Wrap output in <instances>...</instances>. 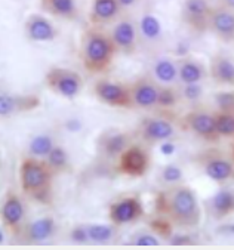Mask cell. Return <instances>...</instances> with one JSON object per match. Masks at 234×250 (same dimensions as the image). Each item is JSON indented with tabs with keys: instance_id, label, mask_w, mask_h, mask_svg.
Listing matches in <instances>:
<instances>
[{
	"instance_id": "obj_1",
	"label": "cell",
	"mask_w": 234,
	"mask_h": 250,
	"mask_svg": "<svg viewBox=\"0 0 234 250\" xmlns=\"http://www.w3.org/2000/svg\"><path fill=\"white\" fill-rule=\"evenodd\" d=\"M154 215L176 229H193L200 225L202 208L190 185L176 184L159 189L154 195Z\"/></svg>"
},
{
	"instance_id": "obj_2",
	"label": "cell",
	"mask_w": 234,
	"mask_h": 250,
	"mask_svg": "<svg viewBox=\"0 0 234 250\" xmlns=\"http://www.w3.org/2000/svg\"><path fill=\"white\" fill-rule=\"evenodd\" d=\"M117 47L110 36L98 27H89L80 37V60L89 74L107 73L116 58Z\"/></svg>"
},
{
	"instance_id": "obj_3",
	"label": "cell",
	"mask_w": 234,
	"mask_h": 250,
	"mask_svg": "<svg viewBox=\"0 0 234 250\" xmlns=\"http://www.w3.org/2000/svg\"><path fill=\"white\" fill-rule=\"evenodd\" d=\"M57 175L44 159L27 156L20 165V185L22 192L40 205L52 203V185Z\"/></svg>"
},
{
	"instance_id": "obj_4",
	"label": "cell",
	"mask_w": 234,
	"mask_h": 250,
	"mask_svg": "<svg viewBox=\"0 0 234 250\" xmlns=\"http://www.w3.org/2000/svg\"><path fill=\"white\" fill-rule=\"evenodd\" d=\"M193 163L215 184L225 185L234 181V160L224 149L209 146L193 156Z\"/></svg>"
},
{
	"instance_id": "obj_5",
	"label": "cell",
	"mask_w": 234,
	"mask_h": 250,
	"mask_svg": "<svg viewBox=\"0 0 234 250\" xmlns=\"http://www.w3.org/2000/svg\"><path fill=\"white\" fill-rule=\"evenodd\" d=\"M44 84L51 92L64 99H76L85 86L82 76L67 67H51L46 71Z\"/></svg>"
},
{
	"instance_id": "obj_6",
	"label": "cell",
	"mask_w": 234,
	"mask_h": 250,
	"mask_svg": "<svg viewBox=\"0 0 234 250\" xmlns=\"http://www.w3.org/2000/svg\"><path fill=\"white\" fill-rule=\"evenodd\" d=\"M146 216V208L143 200L136 194H126L114 202L108 208V221L114 227H125L141 221Z\"/></svg>"
},
{
	"instance_id": "obj_7",
	"label": "cell",
	"mask_w": 234,
	"mask_h": 250,
	"mask_svg": "<svg viewBox=\"0 0 234 250\" xmlns=\"http://www.w3.org/2000/svg\"><path fill=\"white\" fill-rule=\"evenodd\" d=\"M151 166L150 149L144 144H130L117 157V172L129 178H143Z\"/></svg>"
},
{
	"instance_id": "obj_8",
	"label": "cell",
	"mask_w": 234,
	"mask_h": 250,
	"mask_svg": "<svg viewBox=\"0 0 234 250\" xmlns=\"http://www.w3.org/2000/svg\"><path fill=\"white\" fill-rule=\"evenodd\" d=\"M93 93L100 101L111 108L132 110L130 84L122 82H113L108 79H100L93 84Z\"/></svg>"
},
{
	"instance_id": "obj_9",
	"label": "cell",
	"mask_w": 234,
	"mask_h": 250,
	"mask_svg": "<svg viewBox=\"0 0 234 250\" xmlns=\"http://www.w3.org/2000/svg\"><path fill=\"white\" fill-rule=\"evenodd\" d=\"M0 224L5 228L6 232L12 234L14 237H20L24 232L25 228V206L22 198L14 192L9 191L2 205H0Z\"/></svg>"
},
{
	"instance_id": "obj_10",
	"label": "cell",
	"mask_w": 234,
	"mask_h": 250,
	"mask_svg": "<svg viewBox=\"0 0 234 250\" xmlns=\"http://www.w3.org/2000/svg\"><path fill=\"white\" fill-rule=\"evenodd\" d=\"M213 5L211 0H184L181 6V21L193 33L203 34L209 30Z\"/></svg>"
},
{
	"instance_id": "obj_11",
	"label": "cell",
	"mask_w": 234,
	"mask_h": 250,
	"mask_svg": "<svg viewBox=\"0 0 234 250\" xmlns=\"http://www.w3.org/2000/svg\"><path fill=\"white\" fill-rule=\"evenodd\" d=\"M181 127L206 142L216 144L221 139L215 127L213 113L203 108H194L184 114L181 119Z\"/></svg>"
},
{
	"instance_id": "obj_12",
	"label": "cell",
	"mask_w": 234,
	"mask_h": 250,
	"mask_svg": "<svg viewBox=\"0 0 234 250\" xmlns=\"http://www.w3.org/2000/svg\"><path fill=\"white\" fill-rule=\"evenodd\" d=\"M110 36L117 47V52L123 55H133L138 51V44H139L138 22L132 17L122 15L114 22Z\"/></svg>"
},
{
	"instance_id": "obj_13",
	"label": "cell",
	"mask_w": 234,
	"mask_h": 250,
	"mask_svg": "<svg viewBox=\"0 0 234 250\" xmlns=\"http://www.w3.org/2000/svg\"><path fill=\"white\" fill-rule=\"evenodd\" d=\"M176 135L175 125L162 116L146 117L138 126V136L146 145H159L162 142L170 141Z\"/></svg>"
},
{
	"instance_id": "obj_14",
	"label": "cell",
	"mask_w": 234,
	"mask_h": 250,
	"mask_svg": "<svg viewBox=\"0 0 234 250\" xmlns=\"http://www.w3.org/2000/svg\"><path fill=\"white\" fill-rule=\"evenodd\" d=\"M130 84V95L133 108L153 110L157 108V98L160 90V83L151 76L144 74L135 79Z\"/></svg>"
},
{
	"instance_id": "obj_15",
	"label": "cell",
	"mask_w": 234,
	"mask_h": 250,
	"mask_svg": "<svg viewBox=\"0 0 234 250\" xmlns=\"http://www.w3.org/2000/svg\"><path fill=\"white\" fill-rule=\"evenodd\" d=\"M24 33L25 37L34 43L54 42L60 34L54 22L40 14H31L27 17L24 22Z\"/></svg>"
},
{
	"instance_id": "obj_16",
	"label": "cell",
	"mask_w": 234,
	"mask_h": 250,
	"mask_svg": "<svg viewBox=\"0 0 234 250\" xmlns=\"http://www.w3.org/2000/svg\"><path fill=\"white\" fill-rule=\"evenodd\" d=\"M208 31L222 43H234V11L215 5Z\"/></svg>"
},
{
	"instance_id": "obj_17",
	"label": "cell",
	"mask_w": 234,
	"mask_h": 250,
	"mask_svg": "<svg viewBox=\"0 0 234 250\" xmlns=\"http://www.w3.org/2000/svg\"><path fill=\"white\" fill-rule=\"evenodd\" d=\"M40 105V98L36 95H17L0 92V117H12L20 113L33 111Z\"/></svg>"
},
{
	"instance_id": "obj_18",
	"label": "cell",
	"mask_w": 234,
	"mask_h": 250,
	"mask_svg": "<svg viewBox=\"0 0 234 250\" xmlns=\"http://www.w3.org/2000/svg\"><path fill=\"white\" fill-rule=\"evenodd\" d=\"M123 15L117 0H92L89 9V22L93 27H101L116 22Z\"/></svg>"
},
{
	"instance_id": "obj_19",
	"label": "cell",
	"mask_w": 234,
	"mask_h": 250,
	"mask_svg": "<svg viewBox=\"0 0 234 250\" xmlns=\"http://www.w3.org/2000/svg\"><path fill=\"white\" fill-rule=\"evenodd\" d=\"M176 64H178V83L179 84L202 83L209 76L208 67L200 60L191 55L178 58Z\"/></svg>"
},
{
	"instance_id": "obj_20",
	"label": "cell",
	"mask_w": 234,
	"mask_h": 250,
	"mask_svg": "<svg viewBox=\"0 0 234 250\" xmlns=\"http://www.w3.org/2000/svg\"><path fill=\"white\" fill-rule=\"evenodd\" d=\"M206 212L215 221L227 219L234 215V191L222 188L206 200Z\"/></svg>"
},
{
	"instance_id": "obj_21",
	"label": "cell",
	"mask_w": 234,
	"mask_h": 250,
	"mask_svg": "<svg viewBox=\"0 0 234 250\" xmlns=\"http://www.w3.org/2000/svg\"><path fill=\"white\" fill-rule=\"evenodd\" d=\"M209 77L219 86L234 89V61L225 54H215L209 61Z\"/></svg>"
},
{
	"instance_id": "obj_22",
	"label": "cell",
	"mask_w": 234,
	"mask_h": 250,
	"mask_svg": "<svg viewBox=\"0 0 234 250\" xmlns=\"http://www.w3.org/2000/svg\"><path fill=\"white\" fill-rule=\"evenodd\" d=\"M57 231V222L52 216H42L30 224L25 225L22 237L25 238L27 243L30 244H37L43 243L54 237Z\"/></svg>"
},
{
	"instance_id": "obj_23",
	"label": "cell",
	"mask_w": 234,
	"mask_h": 250,
	"mask_svg": "<svg viewBox=\"0 0 234 250\" xmlns=\"http://www.w3.org/2000/svg\"><path fill=\"white\" fill-rule=\"evenodd\" d=\"M40 8L52 17L73 21L79 17L76 0H40Z\"/></svg>"
},
{
	"instance_id": "obj_24",
	"label": "cell",
	"mask_w": 234,
	"mask_h": 250,
	"mask_svg": "<svg viewBox=\"0 0 234 250\" xmlns=\"http://www.w3.org/2000/svg\"><path fill=\"white\" fill-rule=\"evenodd\" d=\"M130 144H132V136L129 133L113 132L104 136L100 146H101V153L106 157L114 159V157H119Z\"/></svg>"
},
{
	"instance_id": "obj_25",
	"label": "cell",
	"mask_w": 234,
	"mask_h": 250,
	"mask_svg": "<svg viewBox=\"0 0 234 250\" xmlns=\"http://www.w3.org/2000/svg\"><path fill=\"white\" fill-rule=\"evenodd\" d=\"M151 76L160 84H175L178 82V64L170 57H160L151 65Z\"/></svg>"
},
{
	"instance_id": "obj_26",
	"label": "cell",
	"mask_w": 234,
	"mask_h": 250,
	"mask_svg": "<svg viewBox=\"0 0 234 250\" xmlns=\"http://www.w3.org/2000/svg\"><path fill=\"white\" fill-rule=\"evenodd\" d=\"M138 31H139V40H144L149 43H156L163 37L162 22L151 12H146L141 17V20L138 21Z\"/></svg>"
},
{
	"instance_id": "obj_27",
	"label": "cell",
	"mask_w": 234,
	"mask_h": 250,
	"mask_svg": "<svg viewBox=\"0 0 234 250\" xmlns=\"http://www.w3.org/2000/svg\"><path fill=\"white\" fill-rule=\"evenodd\" d=\"M46 163L49 165V167L54 170L55 175H63L71 170V165H70V157L67 149L61 145H55L51 153L44 157Z\"/></svg>"
},
{
	"instance_id": "obj_28",
	"label": "cell",
	"mask_w": 234,
	"mask_h": 250,
	"mask_svg": "<svg viewBox=\"0 0 234 250\" xmlns=\"http://www.w3.org/2000/svg\"><path fill=\"white\" fill-rule=\"evenodd\" d=\"M87 228V235H89V243L95 244H107L116 237V228L113 224L106 225V224H89L86 225Z\"/></svg>"
},
{
	"instance_id": "obj_29",
	"label": "cell",
	"mask_w": 234,
	"mask_h": 250,
	"mask_svg": "<svg viewBox=\"0 0 234 250\" xmlns=\"http://www.w3.org/2000/svg\"><path fill=\"white\" fill-rule=\"evenodd\" d=\"M55 141L51 135L48 133H40V135H36L30 144H28V153L30 156L33 157H39V159H44L51 153V149L55 146Z\"/></svg>"
},
{
	"instance_id": "obj_30",
	"label": "cell",
	"mask_w": 234,
	"mask_h": 250,
	"mask_svg": "<svg viewBox=\"0 0 234 250\" xmlns=\"http://www.w3.org/2000/svg\"><path fill=\"white\" fill-rule=\"evenodd\" d=\"M182 101L179 89L175 84H160L159 98H157V108L172 110Z\"/></svg>"
},
{
	"instance_id": "obj_31",
	"label": "cell",
	"mask_w": 234,
	"mask_h": 250,
	"mask_svg": "<svg viewBox=\"0 0 234 250\" xmlns=\"http://www.w3.org/2000/svg\"><path fill=\"white\" fill-rule=\"evenodd\" d=\"M213 120L219 138H234V113L215 110Z\"/></svg>"
},
{
	"instance_id": "obj_32",
	"label": "cell",
	"mask_w": 234,
	"mask_h": 250,
	"mask_svg": "<svg viewBox=\"0 0 234 250\" xmlns=\"http://www.w3.org/2000/svg\"><path fill=\"white\" fill-rule=\"evenodd\" d=\"M130 246H138V247H153V246H160L162 241L159 240V235L151 229H139L133 232L128 241Z\"/></svg>"
},
{
	"instance_id": "obj_33",
	"label": "cell",
	"mask_w": 234,
	"mask_h": 250,
	"mask_svg": "<svg viewBox=\"0 0 234 250\" xmlns=\"http://www.w3.org/2000/svg\"><path fill=\"white\" fill-rule=\"evenodd\" d=\"M179 95L181 99L185 103H190V104H197L203 99L205 95V89L202 83H191V84H179Z\"/></svg>"
},
{
	"instance_id": "obj_34",
	"label": "cell",
	"mask_w": 234,
	"mask_h": 250,
	"mask_svg": "<svg viewBox=\"0 0 234 250\" xmlns=\"http://www.w3.org/2000/svg\"><path fill=\"white\" fill-rule=\"evenodd\" d=\"M159 178L165 184V187L176 185V184H182L184 182V172H182V169L178 165L169 163V165H165L162 167Z\"/></svg>"
},
{
	"instance_id": "obj_35",
	"label": "cell",
	"mask_w": 234,
	"mask_h": 250,
	"mask_svg": "<svg viewBox=\"0 0 234 250\" xmlns=\"http://www.w3.org/2000/svg\"><path fill=\"white\" fill-rule=\"evenodd\" d=\"M213 104L216 110L234 113V89L218 90L213 93Z\"/></svg>"
},
{
	"instance_id": "obj_36",
	"label": "cell",
	"mask_w": 234,
	"mask_h": 250,
	"mask_svg": "<svg viewBox=\"0 0 234 250\" xmlns=\"http://www.w3.org/2000/svg\"><path fill=\"white\" fill-rule=\"evenodd\" d=\"M70 238H71V241H74L77 244L89 243V235H87L86 225H76V227H73V229L70 232Z\"/></svg>"
},
{
	"instance_id": "obj_37",
	"label": "cell",
	"mask_w": 234,
	"mask_h": 250,
	"mask_svg": "<svg viewBox=\"0 0 234 250\" xmlns=\"http://www.w3.org/2000/svg\"><path fill=\"white\" fill-rule=\"evenodd\" d=\"M194 241H191L190 235H173L169 238V244L173 246H181V244H193Z\"/></svg>"
},
{
	"instance_id": "obj_38",
	"label": "cell",
	"mask_w": 234,
	"mask_h": 250,
	"mask_svg": "<svg viewBox=\"0 0 234 250\" xmlns=\"http://www.w3.org/2000/svg\"><path fill=\"white\" fill-rule=\"evenodd\" d=\"M119 2V5H120V8L123 9V12L125 11H128V9H132L133 6H136L141 0H117Z\"/></svg>"
},
{
	"instance_id": "obj_39",
	"label": "cell",
	"mask_w": 234,
	"mask_h": 250,
	"mask_svg": "<svg viewBox=\"0 0 234 250\" xmlns=\"http://www.w3.org/2000/svg\"><path fill=\"white\" fill-rule=\"evenodd\" d=\"M160 149H162V153L166 154V156H170L173 153V149H175V145L170 142V141H166V142H162L160 144Z\"/></svg>"
},
{
	"instance_id": "obj_40",
	"label": "cell",
	"mask_w": 234,
	"mask_h": 250,
	"mask_svg": "<svg viewBox=\"0 0 234 250\" xmlns=\"http://www.w3.org/2000/svg\"><path fill=\"white\" fill-rule=\"evenodd\" d=\"M218 5H222V6L234 11V0H218Z\"/></svg>"
},
{
	"instance_id": "obj_41",
	"label": "cell",
	"mask_w": 234,
	"mask_h": 250,
	"mask_svg": "<svg viewBox=\"0 0 234 250\" xmlns=\"http://www.w3.org/2000/svg\"><path fill=\"white\" fill-rule=\"evenodd\" d=\"M3 229H5V228H0V244H2L3 240H5V232H3Z\"/></svg>"
},
{
	"instance_id": "obj_42",
	"label": "cell",
	"mask_w": 234,
	"mask_h": 250,
	"mask_svg": "<svg viewBox=\"0 0 234 250\" xmlns=\"http://www.w3.org/2000/svg\"><path fill=\"white\" fill-rule=\"evenodd\" d=\"M231 157H233V160H234V145H233V153H231Z\"/></svg>"
},
{
	"instance_id": "obj_43",
	"label": "cell",
	"mask_w": 234,
	"mask_h": 250,
	"mask_svg": "<svg viewBox=\"0 0 234 250\" xmlns=\"http://www.w3.org/2000/svg\"><path fill=\"white\" fill-rule=\"evenodd\" d=\"M0 166H2V154H0Z\"/></svg>"
}]
</instances>
